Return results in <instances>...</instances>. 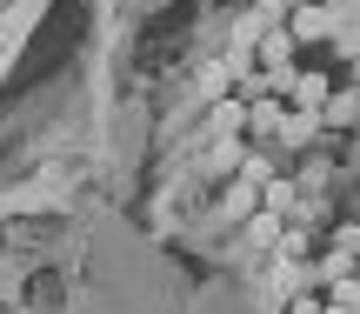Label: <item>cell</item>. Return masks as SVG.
Instances as JSON below:
<instances>
[{
    "mask_svg": "<svg viewBox=\"0 0 360 314\" xmlns=\"http://www.w3.org/2000/svg\"><path fill=\"white\" fill-rule=\"evenodd\" d=\"M340 20H347V13L321 7V0H300L294 20H287V34H294V47H314V40H334V34H340Z\"/></svg>",
    "mask_w": 360,
    "mask_h": 314,
    "instance_id": "obj_1",
    "label": "cell"
},
{
    "mask_svg": "<svg viewBox=\"0 0 360 314\" xmlns=\"http://www.w3.org/2000/svg\"><path fill=\"white\" fill-rule=\"evenodd\" d=\"M321 127H327V134H354V127H360V87H334V94H327Z\"/></svg>",
    "mask_w": 360,
    "mask_h": 314,
    "instance_id": "obj_2",
    "label": "cell"
},
{
    "mask_svg": "<svg viewBox=\"0 0 360 314\" xmlns=\"http://www.w3.org/2000/svg\"><path fill=\"white\" fill-rule=\"evenodd\" d=\"M321 134H327V127H321V114H294V107H287V120H281V134H274V141H281L287 154H307Z\"/></svg>",
    "mask_w": 360,
    "mask_h": 314,
    "instance_id": "obj_3",
    "label": "cell"
},
{
    "mask_svg": "<svg viewBox=\"0 0 360 314\" xmlns=\"http://www.w3.org/2000/svg\"><path fill=\"white\" fill-rule=\"evenodd\" d=\"M281 120H287V101H274V94H260V101H247V134H254L260 147L281 134Z\"/></svg>",
    "mask_w": 360,
    "mask_h": 314,
    "instance_id": "obj_4",
    "label": "cell"
},
{
    "mask_svg": "<svg viewBox=\"0 0 360 314\" xmlns=\"http://www.w3.org/2000/svg\"><path fill=\"white\" fill-rule=\"evenodd\" d=\"M327 94H334V80H327V74H300L294 94H287V107H294V114H321Z\"/></svg>",
    "mask_w": 360,
    "mask_h": 314,
    "instance_id": "obj_5",
    "label": "cell"
},
{
    "mask_svg": "<svg viewBox=\"0 0 360 314\" xmlns=\"http://www.w3.org/2000/svg\"><path fill=\"white\" fill-rule=\"evenodd\" d=\"M307 248H314V234H307V227H294V221H287L267 261H281V268H300V261H307Z\"/></svg>",
    "mask_w": 360,
    "mask_h": 314,
    "instance_id": "obj_6",
    "label": "cell"
},
{
    "mask_svg": "<svg viewBox=\"0 0 360 314\" xmlns=\"http://www.w3.org/2000/svg\"><path fill=\"white\" fill-rule=\"evenodd\" d=\"M260 208H267V214H281V221H287V214H294V208H300V187H294V181H287V174H274V181H267V187H260Z\"/></svg>",
    "mask_w": 360,
    "mask_h": 314,
    "instance_id": "obj_7",
    "label": "cell"
},
{
    "mask_svg": "<svg viewBox=\"0 0 360 314\" xmlns=\"http://www.w3.org/2000/svg\"><path fill=\"white\" fill-rule=\"evenodd\" d=\"M254 54H260L267 67H281V61H294L300 47H294V34H287V27H274V34H260V40H254Z\"/></svg>",
    "mask_w": 360,
    "mask_h": 314,
    "instance_id": "obj_8",
    "label": "cell"
},
{
    "mask_svg": "<svg viewBox=\"0 0 360 314\" xmlns=\"http://www.w3.org/2000/svg\"><path fill=\"white\" fill-rule=\"evenodd\" d=\"M281 214H267V208H254V214H247V241H254V248H267L274 254V241H281Z\"/></svg>",
    "mask_w": 360,
    "mask_h": 314,
    "instance_id": "obj_9",
    "label": "cell"
},
{
    "mask_svg": "<svg viewBox=\"0 0 360 314\" xmlns=\"http://www.w3.org/2000/svg\"><path fill=\"white\" fill-rule=\"evenodd\" d=\"M274 174H281V168H274V154H254V147L240 154V187H254V194H260V187H267Z\"/></svg>",
    "mask_w": 360,
    "mask_h": 314,
    "instance_id": "obj_10",
    "label": "cell"
},
{
    "mask_svg": "<svg viewBox=\"0 0 360 314\" xmlns=\"http://www.w3.org/2000/svg\"><path fill=\"white\" fill-rule=\"evenodd\" d=\"M254 208H260V194H254V187H227V201H220V221H247Z\"/></svg>",
    "mask_w": 360,
    "mask_h": 314,
    "instance_id": "obj_11",
    "label": "cell"
},
{
    "mask_svg": "<svg viewBox=\"0 0 360 314\" xmlns=\"http://www.w3.org/2000/svg\"><path fill=\"white\" fill-rule=\"evenodd\" d=\"M260 80H267V94H274V101H281V94H294L300 67H294V61H281V67H267V74H260Z\"/></svg>",
    "mask_w": 360,
    "mask_h": 314,
    "instance_id": "obj_12",
    "label": "cell"
},
{
    "mask_svg": "<svg viewBox=\"0 0 360 314\" xmlns=\"http://www.w3.org/2000/svg\"><path fill=\"white\" fill-rule=\"evenodd\" d=\"M327 254H347V261H360V221L334 227V241H327Z\"/></svg>",
    "mask_w": 360,
    "mask_h": 314,
    "instance_id": "obj_13",
    "label": "cell"
},
{
    "mask_svg": "<svg viewBox=\"0 0 360 314\" xmlns=\"http://www.w3.org/2000/svg\"><path fill=\"white\" fill-rule=\"evenodd\" d=\"M240 154H247L240 141H220V147H214V161H207V168H214V174H240Z\"/></svg>",
    "mask_w": 360,
    "mask_h": 314,
    "instance_id": "obj_14",
    "label": "cell"
},
{
    "mask_svg": "<svg viewBox=\"0 0 360 314\" xmlns=\"http://www.w3.org/2000/svg\"><path fill=\"white\" fill-rule=\"evenodd\" d=\"M327 47H334V61H354V54H360V27H354V20H340V34L327 40Z\"/></svg>",
    "mask_w": 360,
    "mask_h": 314,
    "instance_id": "obj_15",
    "label": "cell"
},
{
    "mask_svg": "<svg viewBox=\"0 0 360 314\" xmlns=\"http://www.w3.org/2000/svg\"><path fill=\"white\" fill-rule=\"evenodd\" d=\"M321 301H334V308H360V281H354V275H347V281H334Z\"/></svg>",
    "mask_w": 360,
    "mask_h": 314,
    "instance_id": "obj_16",
    "label": "cell"
},
{
    "mask_svg": "<svg viewBox=\"0 0 360 314\" xmlns=\"http://www.w3.org/2000/svg\"><path fill=\"white\" fill-rule=\"evenodd\" d=\"M214 127H247V101H220V114H214Z\"/></svg>",
    "mask_w": 360,
    "mask_h": 314,
    "instance_id": "obj_17",
    "label": "cell"
},
{
    "mask_svg": "<svg viewBox=\"0 0 360 314\" xmlns=\"http://www.w3.org/2000/svg\"><path fill=\"white\" fill-rule=\"evenodd\" d=\"M347 87H360V54H354V61H347Z\"/></svg>",
    "mask_w": 360,
    "mask_h": 314,
    "instance_id": "obj_18",
    "label": "cell"
},
{
    "mask_svg": "<svg viewBox=\"0 0 360 314\" xmlns=\"http://www.w3.org/2000/svg\"><path fill=\"white\" fill-rule=\"evenodd\" d=\"M321 7H334V13H347V7H354V0H321Z\"/></svg>",
    "mask_w": 360,
    "mask_h": 314,
    "instance_id": "obj_19",
    "label": "cell"
},
{
    "mask_svg": "<svg viewBox=\"0 0 360 314\" xmlns=\"http://www.w3.org/2000/svg\"><path fill=\"white\" fill-rule=\"evenodd\" d=\"M314 314H347V308H334V301H321V308H314Z\"/></svg>",
    "mask_w": 360,
    "mask_h": 314,
    "instance_id": "obj_20",
    "label": "cell"
},
{
    "mask_svg": "<svg viewBox=\"0 0 360 314\" xmlns=\"http://www.w3.org/2000/svg\"><path fill=\"white\" fill-rule=\"evenodd\" d=\"M354 221H360V194H354Z\"/></svg>",
    "mask_w": 360,
    "mask_h": 314,
    "instance_id": "obj_21",
    "label": "cell"
}]
</instances>
